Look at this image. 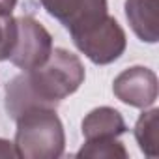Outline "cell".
Returning <instances> with one entry per match:
<instances>
[{"label": "cell", "instance_id": "obj_1", "mask_svg": "<svg viewBox=\"0 0 159 159\" xmlns=\"http://www.w3.org/2000/svg\"><path fill=\"white\" fill-rule=\"evenodd\" d=\"M84 81V66L77 54L66 49H54L49 60L28 69L8 83L6 111L17 120L30 109H54L62 99L77 92Z\"/></svg>", "mask_w": 159, "mask_h": 159}, {"label": "cell", "instance_id": "obj_2", "mask_svg": "<svg viewBox=\"0 0 159 159\" xmlns=\"http://www.w3.org/2000/svg\"><path fill=\"white\" fill-rule=\"evenodd\" d=\"M66 137L54 109H30L17 118L15 152L25 159H54L64 152Z\"/></svg>", "mask_w": 159, "mask_h": 159}, {"label": "cell", "instance_id": "obj_3", "mask_svg": "<svg viewBox=\"0 0 159 159\" xmlns=\"http://www.w3.org/2000/svg\"><path fill=\"white\" fill-rule=\"evenodd\" d=\"M73 41L79 51L84 52L94 64H111L125 51V34L118 21L111 15L75 34Z\"/></svg>", "mask_w": 159, "mask_h": 159}, {"label": "cell", "instance_id": "obj_4", "mask_svg": "<svg viewBox=\"0 0 159 159\" xmlns=\"http://www.w3.org/2000/svg\"><path fill=\"white\" fill-rule=\"evenodd\" d=\"M51 52H52V38L47 32V28L34 17L17 19V39L10 60L17 67L28 71L43 66L49 60Z\"/></svg>", "mask_w": 159, "mask_h": 159}, {"label": "cell", "instance_id": "obj_5", "mask_svg": "<svg viewBox=\"0 0 159 159\" xmlns=\"http://www.w3.org/2000/svg\"><path fill=\"white\" fill-rule=\"evenodd\" d=\"M49 15L58 19L71 36L107 17V0H39Z\"/></svg>", "mask_w": 159, "mask_h": 159}, {"label": "cell", "instance_id": "obj_6", "mask_svg": "<svg viewBox=\"0 0 159 159\" xmlns=\"http://www.w3.org/2000/svg\"><path fill=\"white\" fill-rule=\"evenodd\" d=\"M112 90L120 101L131 107L146 109L157 99V77L152 69L135 66L114 79Z\"/></svg>", "mask_w": 159, "mask_h": 159}, {"label": "cell", "instance_id": "obj_7", "mask_svg": "<svg viewBox=\"0 0 159 159\" xmlns=\"http://www.w3.org/2000/svg\"><path fill=\"white\" fill-rule=\"evenodd\" d=\"M157 10L159 0H125V17L133 32L146 43H155L159 38Z\"/></svg>", "mask_w": 159, "mask_h": 159}, {"label": "cell", "instance_id": "obj_8", "mask_svg": "<svg viewBox=\"0 0 159 159\" xmlns=\"http://www.w3.org/2000/svg\"><path fill=\"white\" fill-rule=\"evenodd\" d=\"M122 133H125V122L122 114L111 107L94 109L83 120V135L86 140L118 139Z\"/></svg>", "mask_w": 159, "mask_h": 159}, {"label": "cell", "instance_id": "obj_9", "mask_svg": "<svg viewBox=\"0 0 159 159\" xmlns=\"http://www.w3.org/2000/svg\"><path fill=\"white\" fill-rule=\"evenodd\" d=\"M135 139L140 146V150L150 155L157 157V148H159V111L152 109L148 112H142L135 125Z\"/></svg>", "mask_w": 159, "mask_h": 159}, {"label": "cell", "instance_id": "obj_10", "mask_svg": "<svg viewBox=\"0 0 159 159\" xmlns=\"http://www.w3.org/2000/svg\"><path fill=\"white\" fill-rule=\"evenodd\" d=\"M77 157H127L125 148L116 139L86 140V144L77 152Z\"/></svg>", "mask_w": 159, "mask_h": 159}, {"label": "cell", "instance_id": "obj_11", "mask_svg": "<svg viewBox=\"0 0 159 159\" xmlns=\"http://www.w3.org/2000/svg\"><path fill=\"white\" fill-rule=\"evenodd\" d=\"M17 39V19L11 13H0V62L8 60Z\"/></svg>", "mask_w": 159, "mask_h": 159}, {"label": "cell", "instance_id": "obj_12", "mask_svg": "<svg viewBox=\"0 0 159 159\" xmlns=\"http://www.w3.org/2000/svg\"><path fill=\"white\" fill-rule=\"evenodd\" d=\"M0 157H17L13 142H10L6 139H0Z\"/></svg>", "mask_w": 159, "mask_h": 159}, {"label": "cell", "instance_id": "obj_13", "mask_svg": "<svg viewBox=\"0 0 159 159\" xmlns=\"http://www.w3.org/2000/svg\"><path fill=\"white\" fill-rule=\"evenodd\" d=\"M17 0H0V13H11Z\"/></svg>", "mask_w": 159, "mask_h": 159}]
</instances>
